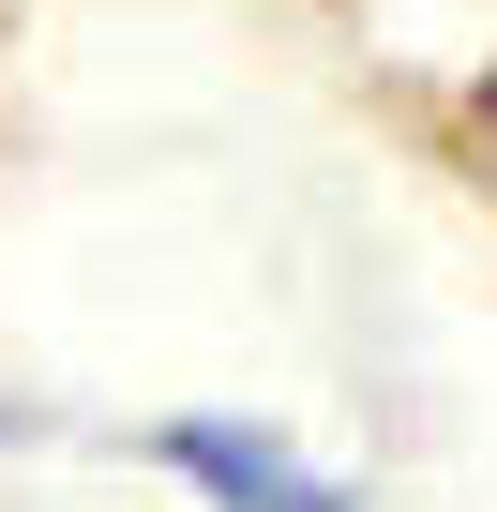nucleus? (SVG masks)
Segmentation results:
<instances>
[{"instance_id": "f257e3e1", "label": "nucleus", "mask_w": 497, "mask_h": 512, "mask_svg": "<svg viewBox=\"0 0 497 512\" xmlns=\"http://www.w3.org/2000/svg\"><path fill=\"white\" fill-rule=\"evenodd\" d=\"M136 452H151V467H181L211 512H347V482H317V467H302V452H272L257 422H151Z\"/></svg>"}, {"instance_id": "f03ea898", "label": "nucleus", "mask_w": 497, "mask_h": 512, "mask_svg": "<svg viewBox=\"0 0 497 512\" xmlns=\"http://www.w3.org/2000/svg\"><path fill=\"white\" fill-rule=\"evenodd\" d=\"M482 136H497V76H482Z\"/></svg>"}]
</instances>
